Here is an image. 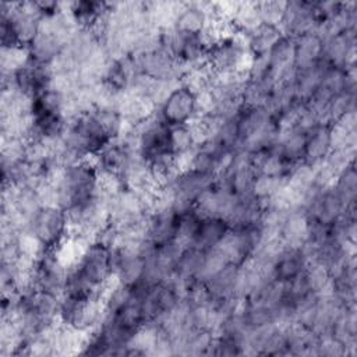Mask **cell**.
<instances>
[{
  "label": "cell",
  "mask_w": 357,
  "mask_h": 357,
  "mask_svg": "<svg viewBox=\"0 0 357 357\" xmlns=\"http://www.w3.org/2000/svg\"><path fill=\"white\" fill-rule=\"evenodd\" d=\"M324 39L315 32L294 38V66L297 70L314 66L322 59Z\"/></svg>",
  "instance_id": "obj_13"
},
{
  "label": "cell",
  "mask_w": 357,
  "mask_h": 357,
  "mask_svg": "<svg viewBox=\"0 0 357 357\" xmlns=\"http://www.w3.org/2000/svg\"><path fill=\"white\" fill-rule=\"evenodd\" d=\"M212 3H183L173 28L191 35H202L211 21Z\"/></svg>",
  "instance_id": "obj_8"
},
{
  "label": "cell",
  "mask_w": 357,
  "mask_h": 357,
  "mask_svg": "<svg viewBox=\"0 0 357 357\" xmlns=\"http://www.w3.org/2000/svg\"><path fill=\"white\" fill-rule=\"evenodd\" d=\"M308 265V259L298 247H283L275 258L272 278L280 283H287L300 276Z\"/></svg>",
  "instance_id": "obj_7"
},
{
  "label": "cell",
  "mask_w": 357,
  "mask_h": 357,
  "mask_svg": "<svg viewBox=\"0 0 357 357\" xmlns=\"http://www.w3.org/2000/svg\"><path fill=\"white\" fill-rule=\"evenodd\" d=\"M170 148L174 156L191 152L197 148V139L190 124L170 127Z\"/></svg>",
  "instance_id": "obj_19"
},
{
  "label": "cell",
  "mask_w": 357,
  "mask_h": 357,
  "mask_svg": "<svg viewBox=\"0 0 357 357\" xmlns=\"http://www.w3.org/2000/svg\"><path fill=\"white\" fill-rule=\"evenodd\" d=\"M317 18L314 13V1H287L284 17L280 24V31L283 35L290 38H297L300 35L312 32L317 29Z\"/></svg>",
  "instance_id": "obj_6"
},
{
  "label": "cell",
  "mask_w": 357,
  "mask_h": 357,
  "mask_svg": "<svg viewBox=\"0 0 357 357\" xmlns=\"http://www.w3.org/2000/svg\"><path fill=\"white\" fill-rule=\"evenodd\" d=\"M177 218L178 215L173 209L151 212L148 216V240L153 245H160L172 240H176Z\"/></svg>",
  "instance_id": "obj_9"
},
{
  "label": "cell",
  "mask_w": 357,
  "mask_h": 357,
  "mask_svg": "<svg viewBox=\"0 0 357 357\" xmlns=\"http://www.w3.org/2000/svg\"><path fill=\"white\" fill-rule=\"evenodd\" d=\"M354 155L356 148H332L321 163L337 177L339 173L354 165Z\"/></svg>",
  "instance_id": "obj_21"
},
{
  "label": "cell",
  "mask_w": 357,
  "mask_h": 357,
  "mask_svg": "<svg viewBox=\"0 0 357 357\" xmlns=\"http://www.w3.org/2000/svg\"><path fill=\"white\" fill-rule=\"evenodd\" d=\"M272 121H273V119L265 106L243 107L240 114L236 117L237 134H238V141H240L238 149L245 139H248L254 134L264 130Z\"/></svg>",
  "instance_id": "obj_12"
},
{
  "label": "cell",
  "mask_w": 357,
  "mask_h": 357,
  "mask_svg": "<svg viewBox=\"0 0 357 357\" xmlns=\"http://www.w3.org/2000/svg\"><path fill=\"white\" fill-rule=\"evenodd\" d=\"M105 318V305L100 294L88 297L63 296L60 300L59 319L61 325L79 332L96 331Z\"/></svg>",
  "instance_id": "obj_1"
},
{
  "label": "cell",
  "mask_w": 357,
  "mask_h": 357,
  "mask_svg": "<svg viewBox=\"0 0 357 357\" xmlns=\"http://www.w3.org/2000/svg\"><path fill=\"white\" fill-rule=\"evenodd\" d=\"M282 35L283 32L280 28L261 24L257 29L247 35V49L252 57L266 56Z\"/></svg>",
  "instance_id": "obj_17"
},
{
  "label": "cell",
  "mask_w": 357,
  "mask_h": 357,
  "mask_svg": "<svg viewBox=\"0 0 357 357\" xmlns=\"http://www.w3.org/2000/svg\"><path fill=\"white\" fill-rule=\"evenodd\" d=\"M283 247L301 248L308 238V216L304 209H293L287 213L279 231Z\"/></svg>",
  "instance_id": "obj_10"
},
{
  "label": "cell",
  "mask_w": 357,
  "mask_h": 357,
  "mask_svg": "<svg viewBox=\"0 0 357 357\" xmlns=\"http://www.w3.org/2000/svg\"><path fill=\"white\" fill-rule=\"evenodd\" d=\"M31 60L29 50L25 46H10L1 47L0 67L1 74H13L22 68Z\"/></svg>",
  "instance_id": "obj_20"
},
{
  "label": "cell",
  "mask_w": 357,
  "mask_h": 357,
  "mask_svg": "<svg viewBox=\"0 0 357 357\" xmlns=\"http://www.w3.org/2000/svg\"><path fill=\"white\" fill-rule=\"evenodd\" d=\"M138 71L152 79H180L183 78V68L178 61L160 46L148 52L134 54Z\"/></svg>",
  "instance_id": "obj_5"
},
{
  "label": "cell",
  "mask_w": 357,
  "mask_h": 357,
  "mask_svg": "<svg viewBox=\"0 0 357 357\" xmlns=\"http://www.w3.org/2000/svg\"><path fill=\"white\" fill-rule=\"evenodd\" d=\"M238 271H240V266L234 264H226L218 272L211 275L206 280H202L205 282L212 296V301L231 298V297L238 298L236 296Z\"/></svg>",
  "instance_id": "obj_11"
},
{
  "label": "cell",
  "mask_w": 357,
  "mask_h": 357,
  "mask_svg": "<svg viewBox=\"0 0 357 357\" xmlns=\"http://www.w3.org/2000/svg\"><path fill=\"white\" fill-rule=\"evenodd\" d=\"M78 272L99 291L114 279L113 248L100 240H92L81 259L74 265Z\"/></svg>",
  "instance_id": "obj_2"
},
{
  "label": "cell",
  "mask_w": 357,
  "mask_h": 357,
  "mask_svg": "<svg viewBox=\"0 0 357 357\" xmlns=\"http://www.w3.org/2000/svg\"><path fill=\"white\" fill-rule=\"evenodd\" d=\"M158 114L169 127L190 124L198 116L197 93L180 84L159 106Z\"/></svg>",
  "instance_id": "obj_4"
},
{
  "label": "cell",
  "mask_w": 357,
  "mask_h": 357,
  "mask_svg": "<svg viewBox=\"0 0 357 357\" xmlns=\"http://www.w3.org/2000/svg\"><path fill=\"white\" fill-rule=\"evenodd\" d=\"M230 230V225L226 219L222 218H204L198 226L197 234L191 245L198 247L204 251L213 250L219 245V243L225 238L227 231Z\"/></svg>",
  "instance_id": "obj_14"
},
{
  "label": "cell",
  "mask_w": 357,
  "mask_h": 357,
  "mask_svg": "<svg viewBox=\"0 0 357 357\" xmlns=\"http://www.w3.org/2000/svg\"><path fill=\"white\" fill-rule=\"evenodd\" d=\"M332 188L340 197L344 206L356 204V197H357L356 166L351 165L347 169H344L342 173H339L333 185H332Z\"/></svg>",
  "instance_id": "obj_18"
},
{
  "label": "cell",
  "mask_w": 357,
  "mask_h": 357,
  "mask_svg": "<svg viewBox=\"0 0 357 357\" xmlns=\"http://www.w3.org/2000/svg\"><path fill=\"white\" fill-rule=\"evenodd\" d=\"M287 1H255L258 17L262 25L280 28Z\"/></svg>",
  "instance_id": "obj_22"
},
{
  "label": "cell",
  "mask_w": 357,
  "mask_h": 357,
  "mask_svg": "<svg viewBox=\"0 0 357 357\" xmlns=\"http://www.w3.org/2000/svg\"><path fill=\"white\" fill-rule=\"evenodd\" d=\"M266 56L271 74L278 84L279 77L289 68L294 67V39L282 35V38L272 46Z\"/></svg>",
  "instance_id": "obj_16"
},
{
  "label": "cell",
  "mask_w": 357,
  "mask_h": 357,
  "mask_svg": "<svg viewBox=\"0 0 357 357\" xmlns=\"http://www.w3.org/2000/svg\"><path fill=\"white\" fill-rule=\"evenodd\" d=\"M28 230L45 250H54L68 237L67 213L57 205H43L29 220Z\"/></svg>",
  "instance_id": "obj_3"
},
{
  "label": "cell",
  "mask_w": 357,
  "mask_h": 357,
  "mask_svg": "<svg viewBox=\"0 0 357 357\" xmlns=\"http://www.w3.org/2000/svg\"><path fill=\"white\" fill-rule=\"evenodd\" d=\"M332 149L329 126L318 124L307 132L303 162L318 166Z\"/></svg>",
  "instance_id": "obj_15"
}]
</instances>
